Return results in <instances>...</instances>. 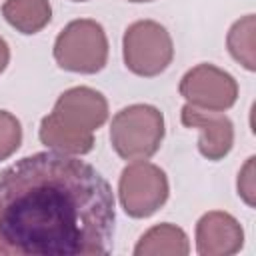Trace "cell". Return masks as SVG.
<instances>
[{
  "label": "cell",
  "instance_id": "obj_1",
  "mask_svg": "<svg viewBox=\"0 0 256 256\" xmlns=\"http://www.w3.org/2000/svg\"><path fill=\"white\" fill-rule=\"evenodd\" d=\"M114 192L78 156L36 152L0 172V256H104Z\"/></svg>",
  "mask_w": 256,
  "mask_h": 256
},
{
  "label": "cell",
  "instance_id": "obj_2",
  "mask_svg": "<svg viewBox=\"0 0 256 256\" xmlns=\"http://www.w3.org/2000/svg\"><path fill=\"white\" fill-rule=\"evenodd\" d=\"M108 120V100L90 86L64 90L40 122V142L60 154L82 156L94 148L92 132Z\"/></svg>",
  "mask_w": 256,
  "mask_h": 256
},
{
  "label": "cell",
  "instance_id": "obj_3",
  "mask_svg": "<svg viewBox=\"0 0 256 256\" xmlns=\"http://www.w3.org/2000/svg\"><path fill=\"white\" fill-rule=\"evenodd\" d=\"M164 140V116L152 104H130L114 114L110 144L122 160H148Z\"/></svg>",
  "mask_w": 256,
  "mask_h": 256
},
{
  "label": "cell",
  "instance_id": "obj_4",
  "mask_svg": "<svg viewBox=\"0 0 256 256\" xmlns=\"http://www.w3.org/2000/svg\"><path fill=\"white\" fill-rule=\"evenodd\" d=\"M54 60L62 70L96 74L108 60V38L96 20L80 18L68 22L54 42Z\"/></svg>",
  "mask_w": 256,
  "mask_h": 256
},
{
  "label": "cell",
  "instance_id": "obj_5",
  "mask_svg": "<svg viewBox=\"0 0 256 256\" xmlns=\"http://www.w3.org/2000/svg\"><path fill=\"white\" fill-rule=\"evenodd\" d=\"M122 58L132 74L154 78L170 66L174 58V44L160 22L136 20L124 30Z\"/></svg>",
  "mask_w": 256,
  "mask_h": 256
},
{
  "label": "cell",
  "instance_id": "obj_6",
  "mask_svg": "<svg viewBox=\"0 0 256 256\" xmlns=\"http://www.w3.org/2000/svg\"><path fill=\"white\" fill-rule=\"evenodd\" d=\"M170 194L166 172L146 160L128 164L118 180V198L132 218H148L158 212Z\"/></svg>",
  "mask_w": 256,
  "mask_h": 256
},
{
  "label": "cell",
  "instance_id": "obj_7",
  "mask_svg": "<svg viewBox=\"0 0 256 256\" xmlns=\"http://www.w3.org/2000/svg\"><path fill=\"white\" fill-rule=\"evenodd\" d=\"M178 92L190 106L224 112L238 100V82L214 64H198L182 76Z\"/></svg>",
  "mask_w": 256,
  "mask_h": 256
},
{
  "label": "cell",
  "instance_id": "obj_8",
  "mask_svg": "<svg viewBox=\"0 0 256 256\" xmlns=\"http://www.w3.org/2000/svg\"><path fill=\"white\" fill-rule=\"evenodd\" d=\"M180 120L186 128H196L200 132L198 152L216 162L230 154L234 146V124L224 112L202 110L190 104L182 106Z\"/></svg>",
  "mask_w": 256,
  "mask_h": 256
},
{
  "label": "cell",
  "instance_id": "obj_9",
  "mask_svg": "<svg viewBox=\"0 0 256 256\" xmlns=\"http://www.w3.org/2000/svg\"><path fill=\"white\" fill-rule=\"evenodd\" d=\"M244 230L240 222L222 210H212L196 222V252L200 256H230L240 252Z\"/></svg>",
  "mask_w": 256,
  "mask_h": 256
},
{
  "label": "cell",
  "instance_id": "obj_10",
  "mask_svg": "<svg viewBox=\"0 0 256 256\" xmlns=\"http://www.w3.org/2000/svg\"><path fill=\"white\" fill-rule=\"evenodd\" d=\"M190 242L186 232L170 222H162L146 230L134 246V256H186Z\"/></svg>",
  "mask_w": 256,
  "mask_h": 256
},
{
  "label": "cell",
  "instance_id": "obj_11",
  "mask_svg": "<svg viewBox=\"0 0 256 256\" xmlns=\"http://www.w3.org/2000/svg\"><path fill=\"white\" fill-rule=\"evenodd\" d=\"M2 16L20 34H36L48 26L52 18L50 0H6L2 6Z\"/></svg>",
  "mask_w": 256,
  "mask_h": 256
},
{
  "label": "cell",
  "instance_id": "obj_12",
  "mask_svg": "<svg viewBox=\"0 0 256 256\" xmlns=\"http://www.w3.org/2000/svg\"><path fill=\"white\" fill-rule=\"evenodd\" d=\"M226 46L230 56L240 62L246 70H256V58H254V46H256V18L254 14H246L244 18L236 20L226 36Z\"/></svg>",
  "mask_w": 256,
  "mask_h": 256
},
{
  "label": "cell",
  "instance_id": "obj_13",
  "mask_svg": "<svg viewBox=\"0 0 256 256\" xmlns=\"http://www.w3.org/2000/svg\"><path fill=\"white\" fill-rule=\"evenodd\" d=\"M22 144V124L20 120L6 112L0 110V162L8 160Z\"/></svg>",
  "mask_w": 256,
  "mask_h": 256
},
{
  "label": "cell",
  "instance_id": "obj_14",
  "mask_svg": "<svg viewBox=\"0 0 256 256\" xmlns=\"http://www.w3.org/2000/svg\"><path fill=\"white\" fill-rule=\"evenodd\" d=\"M254 156H250L246 160V164L240 168L238 172V180H236V188H238V196L248 204L254 206L256 204V184H254Z\"/></svg>",
  "mask_w": 256,
  "mask_h": 256
},
{
  "label": "cell",
  "instance_id": "obj_15",
  "mask_svg": "<svg viewBox=\"0 0 256 256\" xmlns=\"http://www.w3.org/2000/svg\"><path fill=\"white\" fill-rule=\"evenodd\" d=\"M8 62H10V48H8L6 40L0 36V74L6 70Z\"/></svg>",
  "mask_w": 256,
  "mask_h": 256
},
{
  "label": "cell",
  "instance_id": "obj_16",
  "mask_svg": "<svg viewBox=\"0 0 256 256\" xmlns=\"http://www.w3.org/2000/svg\"><path fill=\"white\" fill-rule=\"evenodd\" d=\"M128 2H136L138 4V2H152V0H128Z\"/></svg>",
  "mask_w": 256,
  "mask_h": 256
},
{
  "label": "cell",
  "instance_id": "obj_17",
  "mask_svg": "<svg viewBox=\"0 0 256 256\" xmlns=\"http://www.w3.org/2000/svg\"><path fill=\"white\" fill-rule=\"evenodd\" d=\"M72 2H86V0H72Z\"/></svg>",
  "mask_w": 256,
  "mask_h": 256
}]
</instances>
